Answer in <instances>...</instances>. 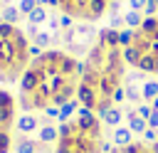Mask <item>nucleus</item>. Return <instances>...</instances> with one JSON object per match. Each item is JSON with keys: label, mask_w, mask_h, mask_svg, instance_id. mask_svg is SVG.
Masks as SVG:
<instances>
[{"label": "nucleus", "mask_w": 158, "mask_h": 153, "mask_svg": "<svg viewBox=\"0 0 158 153\" xmlns=\"http://www.w3.org/2000/svg\"><path fill=\"white\" fill-rule=\"evenodd\" d=\"M141 96H143L146 104H151V101L158 96V81H153V79L148 81V79H146V81L141 84Z\"/></svg>", "instance_id": "obj_11"}, {"label": "nucleus", "mask_w": 158, "mask_h": 153, "mask_svg": "<svg viewBox=\"0 0 158 153\" xmlns=\"http://www.w3.org/2000/svg\"><path fill=\"white\" fill-rule=\"evenodd\" d=\"M30 47L32 44L25 30L10 22H0V81L2 84H12L22 79L25 69L32 62Z\"/></svg>", "instance_id": "obj_4"}, {"label": "nucleus", "mask_w": 158, "mask_h": 153, "mask_svg": "<svg viewBox=\"0 0 158 153\" xmlns=\"http://www.w3.org/2000/svg\"><path fill=\"white\" fill-rule=\"evenodd\" d=\"M44 20H47V10H44L42 5H37V7L27 15V22H30V25H42Z\"/></svg>", "instance_id": "obj_14"}, {"label": "nucleus", "mask_w": 158, "mask_h": 153, "mask_svg": "<svg viewBox=\"0 0 158 153\" xmlns=\"http://www.w3.org/2000/svg\"><path fill=\"white\" fill-rule=\"evenodd\" d=\"M114 141H116V146H126V143H131L133 138H131V128L126 126V128H116L114 131Z\"/></svg>", "instance_id": "obj_17"}, {"label": "nucleus", "mask_w": 158, "mask_h": 153, "mask_svg": "<svg viewBox=\"0 0 158 153\" xmlns=\"http://www.w3.org/2000/svg\"><path fill=\"white\" fill-rule=\"evenodd\" d=\"M0 15H2V22H10V25H17V20L22 17L20 7H12V5H5Z\"/></svg>", "instance_id": "obj_13"}, {"label": "nucleus", "mask_w": 158, "mask_h": 153, "mask_svg": "<svg viewBox=\"0 0 158 153\" xmlns=\"http://www.w3.org/2000/svg\"><path fill=\"white\" fill-rule=\"evenodd\" d=\"M123 79L126 59L123 47L118 42V30L104 27L99 30L94 44L86 52V62L81 64V79L77 89L79 106L101 116L116 104L114 96L118 89H123Z\"/></svg>", "instance_id": "obj_2"}, {"label": "nucleus", "mask_w": 158, "mask_h": 153, "mask_svg": "<svg viewBox=\"0 0 158 153\" xmlns=\"http://www.w3.org/2000/svg\"><path fill=\"white\" fill-rule=\"evenodd\" d=\"M123 91H126V101H131V104H141V101H143V96H141V89H136L133 84H128Z\"/></svg>", "instance_id": "obj_18"}, {"label": "nucleus", "mask_w": 158, "mask_h": 153, "mask_svg": "<svg viewBox=\"0 0 158 153\" xmlns=\"http://www.w3.org/2000/svg\"><path fill=\"white\" fill-rule=\"evenodd\" d=\"M77 106H79V101H69V104H64V106H59V116H62V118L67 121V118H69V114H72V111H74Z\"/></svg>", "instance_id": "obj_20"}, {"label": "nucleus", "mask_w": 158, "mask_h": 153, "mask_svg": "<svg viewBox=\"0 0 158 153\" xmlns=\"http://www.w3.org/2000/svg\"><path fill=\"white\" fill-rule=\"evenodd\" d=\"M37 5H40L37 0H20V5H17V7H20V12H22V15L27 17V15H30V12H32V10L37 7Z\"/></svg>", "instance_id": "obj_19"}, {"label": "nucleus", "mask_w": 158, "mask_h": 153, "mask_svg": "<svg viewBox=\"0 0 158 153\" xmlns=\"http://www.w3.org/2000/svg\"><path fill=\"white\" fill-rule=\"evenodd\" d=\"M94 0H59L62 15H69L72 20H89V5Z\"/></svg>", "instance_id": "obj_7"}, {"label": "nucleus", "mask_w": 158, "mask_h": 153, "mask_svg": "<svg viewBox=\"0 0 158 153\" xmlns=\"http://www.w3.org/2000/svg\"><path fill=\"white\" fill-rule=\"evenodd\" d=\"M128 128H131V133L136 131V133H146V128H148V121L138 114V111H128Z\"/></svg>", "instance_id": "obj_10"}, {"label": "nucleus", "mask_w": 158, "mask_h": 153, "mask_svg": "<svg viewBox=\"0 0 158 153\" xmlns=\"http://www.w3.org/2000/svg\"><path fill=\"white\" fill-rule=\"evenodd\" d=\"M81 62L72 52L44 49L37 54L20 79L17 106L27 114L59 109L77 99Z\"/></svg>", "instance_id": "obj_1"}, {"label": "nucleus", "mask_w": 158, "mask_h": 153, "mask_svg": "<svg viewBox=\"0 0 158 153\" xmlns=\"http://www.w3.org/2000/svg\"><path fill=\"white\" fill-rule=\"evenodd\" d=\"M17 126V96L7 89H0V153H10L15 146Z\"/></svg>", "instance_id": "obj_6"}, {"label": "nucleus", "mask_w": 158, "mask_h": 153, "mask_svg": "<svg viewBox=\"0 0 158 153\" xmlns=\"http://www.w3.org/2000/svg\"><path fill=\"white\" fill-rule=\"evenodd\" d=\"M37 2H40L42 7H44V5H49V0H37Z\"/></svg>", "instance_id": "obj_22"}, {"label": "nucleus", "mask_w": 158, "mask_h": 153, "mask_svg": "<svg viewBox=\"0 0 158 153\" xmlns=\"http://www.w3.org/2000/svg\"><path fill=\"white\" fill-rule=\"evenodd\" d=\"M12 148L15 153H54V148L44 143L42 138H27V136H17Z\"/></svg>", "instance_id": "obj_8"}, {"label": "nucleus", "mask_w": 158, "mask_h": 153, "mask_svg": "<svg viewBox=\"0 0 158 153\" xmlns=\"http://www.w3.org/2000/svg\"><path fill=\"white\" fill-rule=\"evenodd\" d=\"M146 2H148V0H128V10H138V12H143Z\"/></svg>", "instance_id": "obj_21"}, {"label": "nucleus", "mask_w": 158, "mask_h": 153, "mask_svg": "<svg viewBox=\"0 0 158 153\" xmlns=\"http://www.w3.org/2000/svg\"><path fill=\"white\" fill-rule=\"evenodd\" d=\"M37 126H40V123H37V118H35V116H30V114H27V116H22V118H17V128H20L22 133L35 131Z\"/></svg>", "instance_id": "obj_16"}, {"label": "nucleus", "mask_w": 158, "mask_h": 153, "mask_svg": "<svg viewBox=\"0 0 158 153\" xmlns=\"http://www.w3.org/2000/svg\"><path fill=\"white\" fill-rule=\"evenodd\" d=\"M141 22H143V12H138V10H128V12L123 15V25H126L128 30L141 27Z\"/></svg>", "instance_id": "obj_12"}, {"label": "nucleus", "mask_w": 158, "mask_h": 153, "mask_svg": "<svg viewBox=\"0 0 158 153\" xmlns=\"http://www.w3.org/2000/svg\"><path fill=\"white\" fill-rule=\"evenodd\" d=\"M106 151V136L101 116L81 109L59 123L54 153H104Z\"/></svg>", "instance_id": "obj_3"}, {"label": "nucleus", "mask_w": 158, "mask_h": 153, "mask_svg": "<svg viewBox=\"0 0 158 153\" xmlns=\"http://www.w3.org/2000/svg\"><path fill=\"white\" fill-rule=\"evenodd\" d=\"M101 118H104V123H109V126H118V123H121V111H118L116 106H111L109 111L101 114Z\"/></svg>", "instance_id": "obj_15"}, {"label": "nucleus", "mask_w": 158, "mask_h": 153, "mask_svg": "<svg viewBox=\"0 0 158 153\" xmlns=\"http://www.w3.org/2000/svg\"><path fill=\"white\" fill-rule=\"evenodd\" d=\"M109 153H158V141H131L126 146H114Z\"/></svg>", "instance_id": "obj_9"}, {"label": "nucleus", "mask_w": 158, "mask_h": 153, "mask_svg": "<svg viewBox=\"0 0 158 153\" xmlns=\"http://www.w3.org/2000/svg\"><path fill=\"white\" fill-rule=\"evenodd\" d=\"M123 59L128 67L158 76V15L143 17L141 27L133 30L131 44L123 47Z\"/></svg>", "instance_id": "obj_5"}]
</instances>
